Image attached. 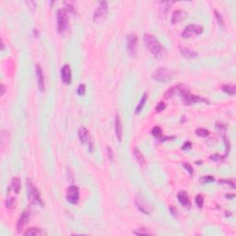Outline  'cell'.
Returning a JSON list of instances; mask_svg holds the SVG:
<instances>
[{"label": "cell", "instance_id": "d590c367", "mask_svg": "<svg viewBox=\"0 0 236 236\" xmlns=\"http://www.w3.org/2000/svg\"><path fill=\"white\" fill-rule=\"evenodd\" d=\"M210 160H215V161H223V160H224V157H222V156H220V155H219V154H214V155H211L210 156Z\"/></svg>", "mask_w": 236, "mask_h": 236}, {"label": "cell", "instance_id": "52a82bcc", "mask_svg": "<svg viewBox=\"0 0 236 236\" xmlns=\"http://www.w3.org/2000/svg\"><path fill=\"white\" fill-rule=\"evenodd\" d=\"M138 51V36L131 33L127 36V53L131 57H135Z\"/></svg>", "mask_w": 236, "mask_h": 236}, {"label": "cell", "instance_id": "484cf974", "mask_svg": "<svg viewBox=\"0 0 236 236\" xmlns=\"http://www.w3.org/2000/svg\"><path fill=\"white\" fill-rule=\"evenodd\" d=\"M196 134L198 137H201V138H206L209 135V132L205 129V128H197L196 130Z\"/></svg>", "mask_w": 236, "mask_h": 236}, {"label": "cell", "instance_id": "4fadbf2b", "mask_svg": "<svg viewBox=\"0 0 236 236\" xmlns=\"http://www.w3.org/2000/svg\"><path fill=\"white\" fill-rule=\"evenodd\" d=\"M135 203H136L137 208H138V209H139L142 213H144V214H146V215L150 214V212H151V210H152V209H151V207H150L149 204H147L144 200L137 198L136 201H135Z\"/></svg>", "mask_w": 236, "mask_h": 236}, {"label": "cell", "instance_id": "f6af8a7d", "mask_svg": "<svg viewBox=\"0 0 236 236\" xmlns=\"http://www.w3.org/2000/svg\"><path fill=\"white\" fill-rule=\"evenodd\" d=\"M1 46H2V49H1V50H2V51H4V49H5V46H4V43H3V42H2Z\"/></svg>", "mask_w": 236, "mask_h": 236}, {"label": "cell", "instance_id": "8fae6325", "mask_svg": "<svg viewBox=\"0 0 236 236\" xmlns=\"http://www.w3.org/2000/svg\"><path fill=\"white\" fill-rule=\"evenodd\" d=\"M185 87H186V86L182 85V84L176 85V86H173V87H171V88L165 92L164 96H165V98L166 99H171L173 98V97H175V96H176L177 94L180 95V93L182 92V91H183Z\"/></svg>", "mask_w": 236, "mask_h": 236}, {"label": "cell", "instance_id": "f1b7e54d", "mask_svg": "<svg viewBox=\"0 0 236 236\" xmlns=\"http://www.w3.org/2000/svg\"><path fill=\"white\" fill-rule=\"evenodd\" d=\"M196 204L198 208H202L203 207V203H204V197L202 195H197L196 197Z\"/></svg>", "mask_w": 236, "mask_h": 236}, {"label": "cell", "instance_id": "83f0119b", "mask_svg": "<svg viewBox=\"0 0 236 236\" xmlns=\"http://www.w3.org/2000/svg\"><path fill=\"white\" fill-rule=\"evenodd\" d=\"M64 4L66 6V10L70 13H75V7H74V4L72 2H64Z\"/></svg>", "mask_w": 236, "mask_h": 236}, {"label": "cell", "instance_id": "9a60e30c", "mask_svg": "<svg viewBox=\"0 0 236 236\" xmlns=\"http://www.w3.org/2000/svg\"><path fill=\"white\" fill-rule=\"evenodd\" d=\"M177 197H178V200H179V202L181 203V205L183 207H184V208H186L188 209L191 208V202H190V199L188 197V195L186 194V192H184V191L179 192Z\"/></svg>", "mask_w": 236, "mask_h": 236}, {"label": "cell", "instance_id": "e0dca14e", "mask_svg": "<svg viewBox=\"0 0 236 236\" xmlns=\"http://www.w3.org/2000/svg\"><path fill=\"white\" fill-rule=\"evenodd\" d=\"M186 18V12H184V10H175L173 15H172V19H171V21L173 24H176V23H179L181 22L182 20H184Z\"/></svg>", "mask_w": 236, "mask_h": 236}, {"label": "cell", "instance_id": "44dd1931", "mask_svg": "<svg viewBox=\"0 0 236 236\" xmlns=\"http://www.w3.org/2000/svg\"><path fill=\"white\" fill-rule=\"evenodd\" d=\"M10 187H11V189L13 190V192H14V193L19 194V192H20V178H18V177H14V178L11 180Z\"/></svg>", "mask_w": 236, "mask_h": 236}, {"label": "cell", "instance_id": "4316f807", "mask_svg": "<svg viewBox=\"0 0 236 236\" xmlns=\"http://www.w3.org/2000/svg\"><path fill=\"white\" fill-rule=\"evenodd\" d=\"M135 234H137V235H149V234H151L147 229H145V228H139L138 229L137 231H134L133 232Z\"/></svg>", "mask_w": 236, "mask_h": 236}, {"label": "cell", "instance_id": "7c38bea8", "mask_svg": "<svg viewBox=\"0 0 236 236\" xmlns=\"http://www.w3.org/2000/svg\"><path fill=\"white\" fill-rule=\"evenodd\" d=\"M61 79L62 81L68 85L71 83V79H72V75H71V69L70 66L68 65H65L62 69H61Z\"/></svg>", "mask_w": 236, "mask_h": 236}, {"label": "cell", "instance_id": "d4e9b609", "mask_svg": "<svg viewBox=\"0 0 236 236\" xmlns=\"http://www.w3.org/2000/svg\"><path fill=\"white\" fill-rule=\"evenodd\" d=\"M151 134L153 137L157 138L158 139H160L162 138V130L160 126H155L152 128V131H151Z\"/></svg>", "mask_w": 236, "mask_h": 236}, {"label": "cell", "instance_id": "ac0fdd59", "mask_svg": "<svg viewBox=\"0 0 236 236\" xmlns=\"http://www.w3.org/2000/svg\"><path fill=\"white\" fill-rule=\"evenodd\" d=\"M180 53L182 54L183 57H184L185 58L188 59H193L196 58L197 57V53H196L195 51L187 48V47H183V46H180Z\"/></svg>", "mask_w": 236, "mask_h": 236}, {"label": "cell", "instance_id": "4dcf8cb0", "mask_svg": "<svg viewBox=\"0 0 236 236\" xmlns=\"http://www.w3.org/2000/svg\"><path fill=\"white\" fill-rule=\"evenodd\" d=\"M215 16H216V18H217V20H218V21H219V26L222 28V29H224V22H223V19H222V17H221V15L218 12V11H215Z\"/></svg>", "mask_w": 236, "mask_h": 236}, {"label": "cell", "instance_id": "cb8c5ba5", "mask_svg": "<svg viewBox=\"0 0 236 236\" xmlns=\"http://www.w3.org/2000/svg\"><path fill=\"white\" fill-rule=\"evenodd\" d=\"M221 90H222L225 93H227V94H229V95L234 96V95L235 94V88H234V86H231V85H224V86H222Z\"/></svg>", "mask_w": 236, "mask_h": 236}, {"label": "cell", "instance_id": "5b68a950", "mask_svg": "<svg viewBox=\"0 0 236 236\" xmlns=\"http://www.w3.org/2000/svg\"><path fill=\"white\" fill-rule=\"evenodd\" d=\"M108 13V5L105 1L100 2L98 7L96 8L93 14V20L95 22H101L107 16Z\"/></svg>", "mask_w": 236, "mask_h": 236}, {"label": "cell", "instance_id": "9c48e42d", "mask_svg": "<svg viewBox=\"0 0 236 236\" xmlns=\"http://www.w3.org/2000/svg\"><path fill=\"white\" fill-rule=\"evenodd\" d=\"M78 135H79V141L84 145H88L91 149V139H90V134H89L88 129L86 127H84V126L79 127V131H78Z\"/></svg>", "mask_w": 236, "mask_h": 236}, {"label": "cell", "instance_id": "8992f818", "mask_svg": "<svg viewBox=\"0 0 236 236\" xmlns=\"http://www.w3.org/2000/svg\"><path fill=\"white\" fill-rule=\"evenodd\" d=\"M204 29L200 25H196V24H190L185 27V29L182 32V36L184 38H190L195 35H199L203 32Z\"/></svg>", "mask_w": 236, "mask_h": 236}, {"label": "cell", "instance_id": "ab89813d", "mask_svg": "<svg viewBox=\"0 0 236 236\" xmlns=\"http://www.w3.org/2000/svg\"><path fill=\"white\" fill-rule=\"evenodd\" d=\"M169 210H170V212H171V214L173 215L174 217H176L177 214V210L174 207V206H170V208H169Z\"/></svg>", "mask_w": 236, "mask_h": 236}, {"label": "cell", "instance_id": "7a4b0ae2", "mask_svg": "<svg viewBox=\"0 0 236 236\" xmlns=\"http://www.w3.org/2000/svg\"><path fill=\"white\" fill-rule=\"evenodd\" d=\"M26 185H27V194H28V199L32 204L39 205L41 207L43 206L42 197L40 196L39 191L36 188V186L33 184L32 180L27 179L26 180Z\"/></svg>", "mask_w": 236, "mask_h": 236}, {"label": "cell", "instance_id": "60d3db41", "mask_svg": "<svg viewBox=\"0 0 236 236\" xmlns=\"http://www.w3.org/2000/svg\"><path fill=\"white\" fill-rule=\"evenodd\" d=\"M192 148V144L189 142V141H186L184 145H183V150H189V149H191Z\"/></svg>", "mask_w": 236, "mask_h": 236}, {"label": "cell", "instance_id": "6da1fadb", "mask_svg": "<svg viewBox=\"0 0 236 236\" xmlns=\"http://www.w3.org/2000/svg\"><path fill=\"white\" fill-rule=\"evenodd\" d=\"M143 40H144L145 46L155 58L161 59L166 56L165 48L160 44V42L153 35L146 33L144 34Z\"/></svg>", "mask_w": 236, "mask_h": 236}, {"label": "cell", "instance_id": "8d00e7d4", "mask_svg": "<svg viewBox=\"0 0 236 236\" xmlns=\"http://www.w3.org/2000/svg\"><path fill=\"white\" fill-rule=\"evenodd\" d=\"M183 166H184V168L190 174V175H193V168H192V166L189 164V163H187V162H184V164H183Z\"/></svg>", "mask_w": 236, "mask_h": 236}, {"label": "cell", "instance_id": "7402d4cb", "mask_svg": "<svg viewBox=\"0 0 236 236\" xmlns=\"http://www.w3.org/2000/svg\"><path fill=\"white\" fill-rule=\"evenodd\" d=\"M172 3L170 2H165V3H161L160 4V14L163 17H166V15L168 14V11L170 9Z\"/></svg>", "mask_w": 236, "mask_h": 236}, {"label": "cell", "instance_id": "ee69618b", "mask_svg": "<svg viewBox=\"0 0 236 236\" xmlns=\"http://www.w3.org/2000/svg\"><path fill=\"white\" fill-rule=\"evenodd\" d=\"M226 197L232 198V197H234V195H226Z\"/></svg>", "mask_w": 236, "mask_h": 236}, {"label": "cell", "instance_id": "ffe728a7", "mask_svg": "<svg viewBox=\"0 0 236 236\" xmlns=\"http://www.w3.org/2000/svg\"><path fill=\"white\" fill-rule=\"evenodd\" d=\"M133 154H134V157L136 159V160L138 162V164H140L142 166L145 165V158L143 156L142 152L138 150V148H134Z\"/></svg>", "mask_w": 236, "mask_h": 236}, {"label": "cell", "instance_id": "277c9868", "mask_svg": "<svg viewBox=\"0 0 236 236\" xmlns=\"http://www.w3.org/2000/svg\"><path fill=\"white\" fill-rule=\"evenodd\" d=\"M57 32L59 33H64L68 28V17L66 9L60 8L57 13Z\"/></svg>", "mask_w": 236, "mask_h": 236}, {"label": "cell", "instance_id": "d6a6232c", "mask_svg": "<svg viewBox=\"0 0 236 236\" xmlns=\"http://www.w3.org/2000/svg\"><path fill=\"white\" fill-rule=\"evenodd\" d=\"M14 204H15V199L13 197H11V198H9V199L7 200L6 207H7V209H11V208L14 207Z\"/></svg>", "mask_w": 236, "mask_h": 236}, {"label": "cell", "instance_id": "ba28073f", "mask_svg": "<svg viewBox=\"0 0 236 236\" xmlns=\"http://www.w3.org/2000/svg\"><path fill=\"white\" fill-rule=\"evenodd\" d=\"M66 200L70 204H72V205L78 204V202H79V190L76 185H70L67 188Z\"/></svg>", "mask_w": 236, "mask_h": 236}, {"label": "cell", "instance_id": "f35d334b", "mask_svg": "<svg viewBox=\"0 0 236 236\" xmlns=\"http://www.w3.org/2000/svg\"><path fill=\"white\" fill-rule=\"evenodd\" d=\"M217 128H218V129L219 130V132L222 133V134H224L225 131H226V126H225L223 124H217Z\"/></svg>", "mask_w": 236, "mask_h": 236}, {"label": "cell", "instance_id": "5bb4252c", "mask_svg": "<svg viewBox=\"0 0 236 236\" xmlns=\"http://www.w3.org/2000/svg\"><path fill=\"white\" fill-rule=\"evenodd\" d=\"M36 77L38 80V87L41 91H44L45 90V84H44V77L43 72L40 65H36Z\"/></svg>", "mask_w": 236, "mask_h": 236}, {"label": "cell", "instance_id": "74e56055", "mask_svg": "<svg viewBox=\"0 0 236 236\" xmlns=\"http://www.w3.org/2000/svg\"><path fill=\"white\" fill-rule=\"evenodd\" d=\"M219 183H220V184H226L227 185H230L232 188H235L234 183L232 182V181H228V180H219Z\"/></svg>", "mask_w": 236, "mask_h": 236}, {"label": "cell", "instance_id": "b9f144b4", "mask_svg": "<svg viewBox=\"0 0 236 236\" xmlns=\"http://www.w3.org/2000/svg\"><path fill=\"white\" fill-rule=\"evenodd\" d=\"M5 91H6V90H5V86L2 84V85H1V96H3V95H4Z\"/></svg>", "mask_w": 236, "mask_h": 236}, {"label": "cell", "instance_id": "f546056e", "mask_svg": "<svg viewBox=\"0 0 236 236\" xmlns=\"http://www.w3.org/2000/svg\"><path fill=\"white\" fill-rule=\"evenodd\" d=\"M77 92H78V94H79V96L85 95V93H86V86L84 84H80L79 87H78Z\"/></svg>", "mask_w": 236, "mask_h": 236}, {"label": "cell", "instance_id": "3957f363", "mask_svg": "<svg viewBox=\"0 0 236 236\" xmlns=\"http://www.w3.org/2000/svg\"><path fill=\"white\" fill-rule=\"evenodd\" d=\"M175 73L167 67H159L153 72L152 78L157 81L166 82V81H169L173 79L175 77Z\"/></svg>", "mask_w": 236, "mask_h": 236}, {"label": "cell", "instance_id": "836d02e7", "mask_svg": "<svg viewBox=\"0 0 236 236\" xmlns=\"http://www.w3.org/2000/svg\"><path fill=\"white\" fill-rule=\"evenodd\" d=\"M165 108H166V104L163 101H160V102L158 103L157 107H156V111L160 113V112H162Z\"/></svg>", "mask_w": 236, "mask_h": 236}, {"label": "cell", "instance_id": "30bf717a", "mask_svg": "<svg viewBox=\"0 0 236 236\" xmlns=\"http://www.w3.org/2000/svg\"><path fill=\"white\" fill-rule=\"evenodd\" d=\"M31 219V211L26 209L24 210L21 215H20V219H18V222H17V229H18V232L20 233L21 230L24 228V226L28 223L29 219Z\"/></svg>", "mask_w": 236, "mask_h": 236}, {"label": "cell", "instance_id": "603a6c76", "mask_svg": "<svg viewBox=\"0 0 236 236\" xmlns=\"http://www.w3.org/2000/svg\"><path fill=\"white\" fill-rule=\"evenodd\" d=\"M147 100H148V95H147V93H144L143 96H142V98L140 100V101L138 102L137 108H136V114H137V115L139 114V113L142 111V109L144 108V106H145V104H146Z\"/></svg>", "mask_w": 236, "mask_h": 236}, {"label": "cell", "instance_id": "1f68e13d", "mask_svg": "<svg viewBox=\"0 0 236 236\" xmlns=\"http://www.w3.org/2000/svg\"><path fill=\"white\" fill-rule=\"evenodd\" d=\"M214 181V177L213 176H203L200 179V182L202 184H206V183H211Z\"/></svg>", "mask_w": 236, "mask_h": 236}, {"label": "cell", "instance_id": "e575fe53", "mask_svg": "<svg viewBox=\"0 0 236 236\" xmlns=\"http://www.w3.org/2000/svg\"><path fill=\"white\" fill-rule=\"evenodd\" d=\"M107 155H108V158H109V160H110L111 161L114 160V159H115L114 151H113V150H112L110 147H107Z\"/></svg>", "mask_w": 236, "mask_h": 236}, {"label": "cell", "instance_id": "d6986e66", "mask_svg": "<svg viewBox=\"0 0 236 236\" xmlns=\"http://www.w3.org/2000/svg\"><path fill=\"white\" fill-rule=\"evenodd\" d=\"M47 234L42 231L40 228H29L27 229V231L24 233V235L26 236H41V235H46Z\"/></svg>", "mask_w": 236, "mask_h": 236}, {"label": "cell", "instance_id": "2e32d148", "mask_svg": "<svg viewBox=\"0 0 236 236\" xmlns=\"http://www.w3.org/2000/svg\"><path fill=\"white\" fill-rule=\"evenodd\" d=\"M115 131H116V136L119 142L122 141V137H123V125L121 123V119L119 116L116 115V121H115Z\"/></svg>", "mask_w": 236, "mask_h": 236}, {"label": "cell", "instance_id": "7bdbcfd3", "mask_svg": "<svg viewBox=\"0 0 236 236\" xmlns=\"http://www.w3.org/2000/svg\"><path fill=\"white\" fill-rule=\"evenodd\" d=\"M33 32H34V36H35V37H38V36H39V32H38L36 29L33 30Z\"/></svg>", "mask_w": 236, "mask_h": 236}]
</instances>
